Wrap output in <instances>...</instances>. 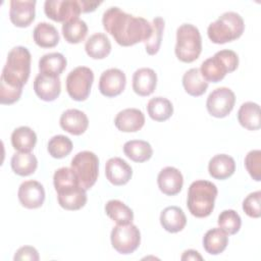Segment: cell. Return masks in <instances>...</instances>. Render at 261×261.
Segmentation results:
<instances>
[{
    "label": "cell",
    "mask_w": 261,
    "mask_h": 261,
    "mask_svg": "<svg viewBox=\"0 0 261 261\" xmlns=\"http://www.w3.org/2000/svg\"><path fill=\"white\" fill-rule=\"evenodd\" d=\"M102 24L115 42L123 47L146 42L152 34V24L147 19L128 14L116 6L105 10Z\"/></svg>",
    "instance_id": "6da1fadb"
},
{
    "label": "cell",
    "mask_w": 261,
    "mask_h": 261,
    "mask_svg": "<svg viewBox=\"0 0 261 261\" xmlns=\"http://www.w3.org/2000/svg\"><path fill=\"white\" fill-rule=\"evenodd\" d=\"M54 188L57 192L59 205L65 210H79L87 203V194L71 169V167L58 168L53 175Z\"/></svg>",
    "instance_id": "7a4b0ae2"
},
{
    "label": "cell",
    "mask_w": 261,
    "mask_h": 261,
    "mask_svg": "<svg viewBox=\"0 0 261 261\" xmlns=\"http://www.w3.org/2000/svg\"><path fill=\"white\" fill-rule=\"evenodd\" d=\"M31 53L23 46L12 48L3 67L0 83L7 86L22 89L31 73Z\"/></svg>",
    "instance_id": "3957f363"
},
{
    "label": "cell",
    "mask_w": 261,
    "mask_h": 261,
    "mask_svg": "<svg viewBox=\"0 0 261 261\" xmlns=\"http://www.w3.org/2000/svg\"><path fill=\"white\" fill-rule=\"evenodd\" d=\"M217 193L216 186L211 181L204 179L193 181L189 187L187 200L191 214L198 218L209 216L214 209Z\"/></svg>",
    "instance_id": "277c9868"
},
{
    "label": "cell",
    "mask_w": 261,
    "mask_h": 261,
    "mask_svg": "<svg viewBox=\"0 0 261 261\" xmlns=\"http://www.w3.org/2000/svg\"><path fill=\"white\" fill-rule=\"evenodd\" d=\"M245 30L243 17L233 11L222 13L217 20L210 23L207 35L214 44H225L239 39Z\"/></svg>",
    "instance_id": "5b68a950"
},
{
    "label": "cell",
    "mask_w": 261,
    "mask_h": 261,
    "mask_svg": "<svg viewBox=\"0 0 261 261\" xmlns=\"http://www.w3.org/2000/svg\"><path fill=\"white\" fill-rule=\"evenodd\" d=\"M239 66V57L232 50L224 49L202 62L200 73L207 83H218L225 74L234 71Z\"/></svg>",
    "instance_id": "8992f818"
},
{
    "label": "cell",
    "mask_w": 261,
    "mask_h": 261,
    "mask_svg": "<svg viewBox=\"0 0 261 261\" xmlns=\"http://www.w3.org/2000/svg\"><path fill=\"white\" fill-rule=\"evenodd\" d=\"M202 51V38L197 27L184 23L176 30L175 55L178 60L191 63L199 58Z\"/></svg>",
    "instance_id": "52a82bcc"
},
{
    "label": "cell",
    "mask_w": 261,
    "mask_h": 261,
    "mask_svg": "<svg viewBox=\"0 0 261 261\" xmlns=\"http://www.w3.org/2000/svg\"><path fill=\"white\" fill-rule=\"evenodd\" d=\"M70 167L84 190L88 191L96 184L99 174V159L94 152H79L72 158Z\"/></svg>",
    "instance_id": "ba28073f"
},
{
    "label": "cell",
    "mask_w": 261,
    "mask_h": 261,
    "mask_svg": "<svg viewBox=\"0 0 261 261\" xmlns=\"http://www.w3.org/2000/svg\"><path fill=\"white\" fill-rule=\"evenodd\" d=\"M94 82V72L90 67L77 66L66 76V91L74 101L88 99Z\"/></svg>",
    "instance_id": "9c48e42d"
},
{
    "label": "cell",
    "mask_w": 261,
    "mask_h": 261,
    "mask_svg": "<svg viewBox=\"0 0 261 261\" xmlns=\"http://www.w3.org/2000/svg\"><path fill=\"white\" fill-rule=\"evenodd\" d=\"M111 245L118 253L127 255L134 253L140 246L141 232L139 228L133 224H117L110 234Z\"/></svg>",
    "instance_id": "30bf717a"
},
{
    "label": "cell",
    "mask_w": 261,
    "mask_h": 261,
    "mask_svg": "<svg viewBox=\"0 0 261 261\" xmlns=\"http://www.w3.org/2000/svg\"><path fill=\"white\" fill-rule=\"evenodd\" d=\"M236 103L234 93L226 87H220L213 90L206 101V108L210 115L223 118L233 109Z\"/></svg>",
    "instance_id": "8fae6325"
},
{
    "label": "cell",
    "mask_w": 261,
    "mask_h": 261,
    "mask_svg": "<svg viewBox=\"0 0 261 261\" xmlns=\"http://www.w3.org/2000/svg\"><path fill=\"white\" fill-rule=\"evenodd\" d=\"M47 17L57 22H66L79 18L81 6L79 0H47L44 4Z\"/></svg>",
    "instance_id": "7c38bea8"
},
{
    "label": "cell",
    "mask_w": 261,
    "mask_h": 261,
    "mask_svg": "<svg viewBox=\"0 0 261 261\" xmlns=\"http://www.w3.org/2000/svg\"><path fill=\"white\" fill-rule=\"evenodd\" d=\"M126 85V77L122 70L109 68L104 70L99 79V91L108 98L120 95Z\"/></svg>",
    "instance_id": "4fadbf2b"
},
{
    "label": "cell",
    "mask_w": 261,
    "mask_h": 261,
    "mask_svg": "<svg viewBox=\"0 0 261 261\" xmlns=\"http://www.w3.org/2000/svg\"><path fill=\"white\" fill-rule=\"evenodd\" d=\"M17 196L23 207L36 209L41 207L45 201V190L37 180H25L19 186Z\"/></svg>",
    "instance_id": "5bb4252c"
},
{
    "label": "cell",
    "mask_w": 261,
    "mask_h": 261,
    "mask_svg": "<svg viewBox=\"0 0 261 261\" xmlns=\"http://www.w3.org/2000/svg\"><path fill=\"white\" fill-rule=\"evenodd\" d=\"M36 1L11 0L9 9L10 21L18 28L29 27L35 19Z\"/></svg>",
    "instance_id": "9a60e30c"
},
{
    "label": "cell",
    "mask_w": 261,
    "mask_h": 261,
    "mask_svg": "<svg viewBox=\"0 0 261 261\" xmlns=\"http://www.w3.org/2000/svg\"><path fill=\"white\" fill-rule=\"evenodd\" d=\"M34 91L43 101H54L61 92V83L59 76L39 73L34 81Z\"/></svg>",
    "instance_id": "2e32d148"
},
{
    "label": "cell",
    "mask_w": 261,
    "mask_h": 261,
    "mask_svg": "<svg viewBox=\"0 0 261 261\" xmlns=\"http://www.w3.org/2000/svg\"><path fill=\"white\" fill-rule=\"evenodd\" d=\"M106 178L114 186H123L129 181L133 175L130 165L119 157L110 158L105 165Z\"/></svg>",
    "instance_id": "e0dca14e"
},
{
    "label": "cell",
    "mask_w": 261,
    "mask_h": 261,
    "mask_svg": "<svg viewBox=\"0 0 261 261\" xmlns=\"http://www.w3.org/2000/svg\"><path fill=\"white\" fill-rule=\"evenodd\" d=\"M157 184L159 190L163 194L167 196H174L181 191L184 177L177 168L173 166H166L160 170L157 176Z\"/></svg>",
    "instance_id": "ac0fdd59"
},
{
    "label": "cell",
    "mask_w": 261,
    "mask_h": 261,
    "mask_svg": "<svg viewBox=\"0 0 261 261\" xmlns=\"http://www.w3.org/2000/svg\"><path fill=\"white\" fill-rule=\"evenodd\" d=\"M114 124L120 132L136 133L144 126L145 115L140 109L126 108L116 114Z\"/></svg>",
    "instance_id": "d6986e66"
},
{
    "label": "cell",
    "mask_w": 261,
    "mask_h": 261,
    "mask_svg": "<svg viewBox=\"0 0 261 261\" xmlns=\"http://www.w3.org/2000/svg\"><path fill=\"white\" fill-rule=\"evenodd\" d=\"M59 123L63 130L73 136H81L87 130L89 119L86 113L79 109H67L61 114Z\"/></svg>",
    "instance_id": "ffe728a7"
},
{
    "label": "cell",
    "mask_w": 261,
    "mask_h": 261,
    "mask_svg": "<svg viewBox=\"0 0 261 261\" xmlns=\"http://www.w3.org/2000/svg\"><path fill=\"white\" fill-rule=\"evenodd\" d=\"M157 85V74L149 67H142L137 69L133 74V90L142 97L151 95Z\"/></svg>",
    "instance_id": "44dd1931"
},
{
    "label": "cell",
    "mask_w": 261,
    "mask_h": 261,
    "mask_svg": "<svg viewBox=\"0 0 261 261\" xmlns=\"http://www.w3.org/2000/svg\"><path fill=\"white\" fill-rule=\"evenodd\" d=\"M209 174L215 179H226L236 171V162L232 157L226 154L213 156L208 164Z\"/></svg>",
    "instance_id": "7402d4cb"
},
{
    "label": "cell",
    "mask_w": 261,
    "mask_h": 261,
    "mask_svg": "<svg viewBox=\"0 0 261 261\" xmlns=\"http://www.w3.org/2000/svg\"><path fill=\"white\" fill-rule=\"evenodd\" d=\"M160 223L162 227L171 233L182 230L187 224V217L181 208L177 206H168L160 214Z\"/></svg>",
    "instance_id": "603a6c76"
},
{
    "label": "cell",
    "mask_w": 261,
    "mask_h": 261,
    "mask_svg": "<svg viewBox=\"0 0 261 261\" xmlns=\"http://www.w3.org/2000/svg\"><path fill=\"white\" fill-rule=\"evenodd\" d=\"M85 50L89 57L93 59H103L109 55L111 43L105 34L96 33L86 41Z\"/></svg>",
    "instance_id": "cb8c5ba5"
},
{
    "label": "cell",
    "mask_w": 261,
    "mask_h": 261,
    "mask_svg": "<svg viewBox=\"0 0 261 261\" xmlns=\"http://www.w3.org/2000/svg\"><path fill=\"white\" fill-rule=\"evenodd\" d=\"M238 120L240 124L249 129L257 130L261 127L260 106L255 102H245L238 111Z\"/></svg>",
    "instance_id": "d4e9b609"
},
{
    "label": "cell",
    "mask_w": 261,
    "mask_h": 261,
    "mask_svg": "<svg viewBox=\"0 0 261 261\" xmlns=\"http://www.w3.org/2000/svg\"><path fill=\"white\" fill-rule=\"evenodd\" d=\"M228 244V234L220 227L209 229L203 237V247L210 255L222 253Z\"/></svg>",
    "instance_id": "484cf974"
},
{
    "label": "cell",
    "mask_w": 261,
    "mask_h": 261,
    "mask_svg": "<svg viewBox=\"0 0 261 261\" xmlns=\"http://www.w3.org/2000/svg\"><path fill=\"white\" fill-rule=\"evenodd\" d=\"M35 43L41 48H53L59 43V34L56 28L48 22H39L33 32Z\"/></svg>",
    "instance_id": "4316f807"
},
{
    "label": "cell",
    "mask_w": 261,
    "mask_h": 261,
    "mask_svg": "<svg viewBox=\"0 0 261 261\" xmlns=\"http://www.w3.org/2000/svg\"><path fill=\"white\" fill-rule=\"evenodd\" d=\"M37 135L29 126H19L11 134V145L18 152L30 153L36 146Z\"/></svg>",
    "instance_id": "83f0119b"
},
{
    "label": "cell",
    "mask_w": 261,
    "mask_h": 261,
    "mask_svg": "<svg viewBox=\"0 0 261 261\" xmlns=\"http://www.w3.org/2000/svg\"><path fill=\"white\" fill-rule=\"evenodd\" d=\"M66 58L58 52L43 55L39 60L40 73L59 76L66 67Z\"/></svg>",
    "instance_id": "f1b7e54d"
},
{
    "label": "cell",
    "mask_w": 261,
    "mask_h": 261,
    "mask_svg": "<svg viewBox=\"0 0 261 261\" xmlns=\"http://www.w3.org/2000/svg\"><path fill=\"white\" fill-rule=\"evenodd\" d=\"M11 168L14 173L20 176H28L34 173L38 167V160L33 153L16 152L11 157Z\"/></svg>",
    "instance_id": "f546056e"
},
{
    "label": "cell",
    "mask_w": 261,
    "mask_h": 261,
    "mask_svg": "<svg viewBox=\"0 0 261 261\" xmlns=\"http://www.w3.org/2000/svg\"><path fill=\"white\" fill-rule=\"evenodd\" d=\"M123 152L127 158L135 162H145L153 155L151 145L143 140H130L124 143Z\"/></svg>",
    "instance_id": "4dcf8cb0"
},
{
    "label": "cell",
    "mask_w": 261,
    "mask_h": 261,
    "mask_svg": "<svg viewBox=\"0 0 261 261\" xmlns=\"http://www.w3.org/2000/svg\"><path fill=\"white\" fill-rule=\"evenodd\" d=\"M182 86L189 95L193 97H199L206 92L208 83L202 77L200 69L194 67L184 73Z\"/></svg>",
    "instance_id": "1f68e13d"
},
{
    "label": "cell",
    "mask_w": 261,
    "mask_h": 261,
    "mask_svg": "<svg viewBox=\"0 0 261 261\" xmlns=\"http://www.w3.org/2000/svg\"><path fill=\"white\" fill-rule=\"evenodd\" d=\"M149 116L155 121H165L171 117L173 113L172 103L164 97H154L147 104Z\"/></svg>",
    "instance_id": "d6a6232c"
},
{
    "label": "cell",
    "mask_w": 261,
    "mask_h": 261,
    "mask_svg": "<svg viewBox=\"0 0 261 261\" xmlns=\"http://www.w3.org/2000/svg\"><path fill=\"white\" fill-rule=\"evenodd\" d=\"M105 212L117 224H128L134 220L133 210L120 200H109L105 205Z\"/></svg>",
    "instance_id": "836d02e7"
},
{
    "label": "cell",
    "mask_w": 261,
    "mask_h": 261,
    "mask_svg": "<svg viewBox=\"0 0 261 261\" xmlns=\"http://www.w3.org/2000/svg\"><path fill=\"white\" fill-rule=\"evenodd\" d=\"M61 31L67 43L77 44L84 41V39L86 38L88 34V25L84 20L80 18H74L64 22L62 24Z\"/></svg>",
    "instance_id": "e575fe53"
},
{
    "label": "cell",
    "mask_w": 261,
    "mask_h": 261,
    "mask_svg": "<svg viewBox=\"0 0 261 261\" xmlns=\"http://www.w3.org/2000/svg\"><path fill=\"white\" fill-rule=\"evenodd\" d=\"M47 149L53 158L61 159L69 155L72 151V142L66 136L57 135L49 140Z\"/></svg>",
    "instance_id": "d590c367"
},
{
    "label": "cell",
    "mask_w": 261,
    "mask_h": 261,
    "mask_svg": "<svg viewBox=\"0 0 261 261\" xmlns=\"http://www.w3.org/2000/svg\"><path fill=\"white\" fill-rule=\"evenodd\" d=\"M164 19L160 16H157L152 21V34L150 38L145 42L146 52L149 55H155L161 46L162 35L164 30Z\"/></svg>",
    "instance_id": "8d00e7d4"
},
{
    "label": "cell",
    "mask_w": 261,
    "mask_h": 261,
    "mask_svg": "<svg viewBox=\"0 0 261 261\" xmlns=\"http://www.w3.org/2000/svg\"><path fill=\"white\" fill-rule=\"evenodd\" d=\"M217 223L227 234H236L241 228L242 219L238 212L232 209H227L219 214Z\"/></svg>",
    "instance_id": "74e56055"
},
{
    "label": "cell",
    "mask_w": 261,
    "mask_h": 261,
    "mask_svg": "<svg viewBox=\"0 0 261 261\" xmlns=\"http://www.w3.org/2000/svg\"><path fill=\"white\" fill-rule=\"evenodd\" d=\"M245 166L250 176L256 180H261V151L252 150L245 157Z\"/></svg>",
    "instance_id": "f35d334b"
},
{
    "label": "cell",
    "mask_w": 261,
    "mask_h": 261,
    "mask_svg": "<svg viewBox=\"0 0 261 261\" xmlns=\"http://www.w3.org/2000/svg\"><path fill=\"white\" fill-rule=\"evenodd\" d=\"M260 203H261V192L260 191L253 192L244 199L243 210L248 216L252 218H259L261 215Z\"/></svg>",
    "instance_id": "ab89813d"
},
{
    "label": "cell",
    "mask_w": 261,
    "mask_h": 261,
    "mask_svg": "<svg viewBox=\"0 0 261 261\" xmlns=\"http://www.w3.org/2000/svg\"><path fill=\"white\" fill-rule=\"evenodd\" d=\"M22 89L13 88L0 83V103L2 105H10L19 100Z\"/></svg>",
    "instance_id": "60d3db41"
},
{
    "label": "cell",
    "mask_w": 261,
    "mask_h": 261,
    "mask_svg": "<svg viewBox=\"0 0 261 261\" xmlns=\"http://www.w3.org/2000/svg\"><path fill=\"white\" fill-rule=\"evenodd\" d=\"M13 259L15 261L20 260H30V261H38L40 259L39 253L36 248L32 246H23L20 247L14 254Z\"/></svg>",
    "instance_id": "b9f144b4"
},
{
    "label": "cell",
    "mask_w": 261,
    "mask_h": 261,
    "mask_svg": "<svg viewBox=\"0 0 261 261\" xmlns=\"http://www.w3.org/2000/svg\"><path fill=\"white\" fill-rule=\"evenodd\" d=\"M80 2V6H81V10L82 12H92L94 10H96V8L102 4V2H98V1H87V0H79Z\"/></svg>",
    "instance_id": "7bdbcfd3"
},
{
    "label": "cell",
    "mask_w": 261,
    "mask_h": 261,
    "mask_svg": "<svg viewBox=\"0 0 261 261\" xmlns=\"http://www.w3.org/2000/svg\"><path fill=\"white\" fill-rule=\"evenodd\" d=\"M180 259L182 261H185V260H203V257L199 254V252H197L195 250H187L184 252Z\"/></svg>",
    "instance_id": "ee69618b"
}]
</instances>
